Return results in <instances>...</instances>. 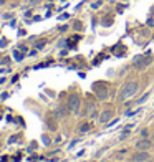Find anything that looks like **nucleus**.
Listing matches in <instances>:
<instances>
[{"mask_svg":"<svg viewBox=\"0 0 154 162\" xmlns=\"http://www.w3.org/2000/svg\"><path fill=\"white\" fill-rule=\"evenodd\" d=\"M94 91H96V95L100 96L101 99H106V98H108L106 84H94Z\"/></svg>","mask_w":154,"mask_h":162,"instance_id":"nucleus-2","label":"nucleus"},{"mask_svg":"<svg viewBox=\"0 0 154 162\" xmlns=\"http://www.w3.org/2000/svg\"><path fill=\"white\" fill-rule=\"evenodd\" d=\"M147 159H149L147 152H138V154L134 155V161H147Z\"/></svg>","mask_w":154,"mask_h":162,"instance_id":"nucleus-6","label":"nucleus"},{"mask_svg":"<svg viewBox=\"0 0 154 162\" xmlns=\"http://www.w3.org/2000/svg\"><path fill=\"white\" fill-rule=\"evenodd\" d=\"M88 129H90V126H88V124H81L80 131H81V132H85V131H88Z\"/></svg>","mask_w":154,"mask_h":162,"instance_id":"nucleus-8","label":"nucleus"},{"mask_svg":"<svg viewBox=\"0 0 154 162\" xmlns=\"http://www.w3.org/2000/svg\"><path fill=\"white\" fill-rule=\"evenodd\" d=\"M138 83L136 81H131V83H128L126 86L123 88V91H121V99H128V98H131V96L136 95V91H138Z\"/></svg>","mask_w":154,"mask_h":162,"instance_id":"nucleus-1","label":"nucleus"},{"mask_svg":"<svg viewBox=\"0 0 154 162\" xmlns=\"http://www.w3.org/2000/svg\"><path fill=\"white\" fill-rule=\"evenodd\" d=\"M149 147H151L149 141H139L138 142V149H141V151H147Z\"/></svg>","mask_w":154,"mask_h":162,"instance_id":"nucleus-7","label":"nucleus"},{"mask_svg":"<svg viewBox=\"0 0 154 162\" xmlns=\"http://www.w3.org/2000/svg\"><path fill=\"white\" fill-rule=\"evenodd\" d=\"M78 104H80V103H78V98H76V96H71L70 101H68L70 111H71V113H76V111H78Z\"/></svg>","mask_w":154,"mask_h":162,"instance_id":"nucleus-3","label":"nucleus"},{"mask_svg":"<svg viewBox=\"0 0 154 162\" xmlns=\"http://www.w3.org/2000/svg\"><path fill=\"white\" fill-rule=\"evenodd\" d=\"M111 117H113V113H111V111H104V113L101 114L100 119H101V122H108Z\"/></svg>","mask_w":154,"mask_h":162,"instance_id":"nucleus-5","label":"nucleus"},{"mask_svg":"<svg viewBox=\"0 0 154 162\" xmlns=\"http://www.w3.org/2000/svg\"><path fill=\"white\" fill-rule=\"evenodd\" d=\"M149 63H151V58L149 56H146V58H138L136 60V68H146Z\"/></svg>","mask_w":154,"mask_h":162,"instance_id":"nucleus-4","label":"nucleus"}]
</instances>
